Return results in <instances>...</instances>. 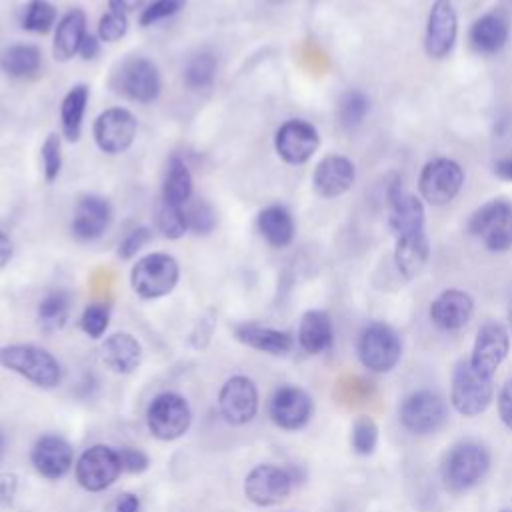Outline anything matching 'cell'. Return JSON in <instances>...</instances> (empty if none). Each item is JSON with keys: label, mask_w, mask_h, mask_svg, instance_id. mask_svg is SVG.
Wrapping results in <instances>:
<instances>
[{"label": "cell", "mask_w": 512, "mask_h": 512, "mask_svg": "<svg viewBox=\"0 0 512 512\" xmlns=\"http://www.w3.org/2000/svg\"><path fill=\"white\" fill-rule=\"evenodd\" d=\"M110 216L112 212H110L108 200L96 194H88L76 204V210L72 216V234L86 242L96 240L106 232L110 224Z\"/></svg>", "instance_id": "obj_23"}, {"label": "cell", "mask_w": 512, "mask_h": 512, "mask_svg": "<svg viewBox=\"0 0 512 512\" xmlns=\"http://www.w3.org/2000/svg\"><path fill=\"white\" fill-rule=\"evenodd\" d=\"M138 130V120L128 108H108L98 114L92 126L96 146L106 154H122L126 152Z\"/></svg>", "instance_id": "obj_12"}, {"label": "cell", "mask_w": 512, "mask_h": 512, "mask_svg": "<svg viewBox=\"0 0 512 512\" xmlns=\"http://www.w3.org/2000/svg\"><path fill=\"white\" fill-rule=\"evenodd\" d=\"M16 490V478L12 474H0V498L10 500Z\"/></svg>", "instance_id": "obj_52"}, {"label": "cell", "mask_w": 512, "mask_h": 512, "mask_svg": "<svg viewBox=\"0 0 512 512\" xmlns=\"http://www.w3.org/2000/svg\"><path fill=\"white\" fill-rule=\"evenodd\" d=\"M356 352L364 368L376 374H386L400 362L402 342L392 326L372 322L360 332Z\"/></svg>", "instance_id": "obj_6"}, {"label": "cell", "mask_w": 512, "mask_h": 512, "mask_svg": "<svg viewBox=\"0 0 512 512\" xmlns=\"http://www.w3.org/2000/svg\"><path fill=\"white\" fill-rule=\"evenodd\" d=\"M350 442L356 454L360 456L372 454L378 444V424L370 416H358L352 424Z\"/></svg>", "instance_id": "obj_39"}, {"label": "cell", "mask_w": 512, "mask_h": 512, "mask_svg": "<svg viewBox=\"0 0 512 512\" xmlns=\"http://www.w3.org/2000/svg\"><path fill=\"white\" fill-rule=\"evenodd\" d=\"M0 366L20 374L38 388H54L62 380L56 356L34 344H6L0 348Z\"/></svg>", "instance_id": "obj_1"}, {"label": "cell", "mask_w": 512, "mask_h": 512, "mask_svg": "<svg viewBox=\"0 0 512 512\" xmlns=\"http://www.w3.org/2000/svg\"><path fill=\"white\" fill-rule=\"evenodd\" d=\"M100 360L114 374H130L140 366L142 346L136 336L128 332H116L102 342Z\"/></svg>", "instance_id": "obj_24"}, {"label": "cell", "mask_w": 512, "mask_h": 512, "mask_svg": "<svg viewBox=\"0 0 512 512\" xmlns=\"http://www.w3.org/2000/svg\"><path fill=\"white\" fill-rule=\"evenodd\" d=\"M356 180V168L352 160L340 154L324 156L312 174V186L322 198H338L346 194Z\"/></svg>", "instance_id": "obj_20"}, {"label": "cell", "mask_w": 512, "mask_h": 512, "mask_svg": "<svg viewBox=\"0 0 512 512\" xmlns=\"http://www.w3.org/2000/svg\"><path fill=\"white\" fill-rule=\"evenodd\" d=\"M510 34L508 20L498 14L490 12L480 16L470 28V44L478 54H496L504 48Z\"/></svg>", "instance_id": "obj_27"}, {"label": "cell", "mask_w": 512, "mask_h": 512, "mask_svg": "<svg viewBox=\"0 0 512 512\" xmlns=\"http://www.w3.org/2000/svg\"><path fill=\"white\" fill-rule=\"evenodd\" d=\"M508 320H510V326H512V304H510V310H508Z\"/></svg>", "instance_id": "obj_55"}, {"label": "cell", "mask_w": 512, "mask_h": 512, "mask_svg": "<svg viewBox=\"0 0 512 512\" xmlns=\"http://www.w3.org/2000/svg\"><path fill=\"white\" fill-rule=\"evenodd\" d=\"M468 232L476 236L490 252L512 248V204L494 198L482 204L468 220Z\"/></svg>", "instance_id": "obj_5"}, {"label": "cell", "mask_w": 512, "mask_h": 512, "mask_svg": "<svg viewBox=\"0 0 512 512\" xmlns=\"http://www.w3.org/2000/svg\"><path fill=\"white\" fill-rule=\"evenodd\" d=\"M70 306H72V298L70 292L66 290H52L48 292L40 304H38V318L40 322L50 328V330H58L66 324L68 316H70Z\"/></svg>", "instance_id": "obj_34"}, {"label": "cell", "mask_w": 512, "mask_h": 512, "mask_svg": "<svg viewBox=\"0 0 512 512\" xmlns=\"http://www.w3.org/2000/svg\"><path fill=\"white\" fill-rule=\"evenodd\" d=\"M12 254H14L12 240L4 232H0V270L12 260Z\"/></svg>", "instance_id": "obj_51"}, {"label": "cell", "mask_w": 512, "mask_h": 512, "mask_svg": "<svg viewBox=\"0 0 512 512\" xmlns=\"http://www.w3.org/2000/svg\"><path fill=\"white\" fill-rule=\"evenodd\" d=\"M192 190H194V180L192 174L186 166V162L178 156H174L168 164L164 182H162V198L164 202L172 206L184 208L192 200Z\"/></svg>", "instance_id": "obj_31"}, {"label": "cell", "mask_w": 512, "mask_h": 512, "mask_svg": "<svg viewBox=\"0 0 512 512\" xmlns=\"http://www.w3.org/2000/svg\"><path fill=\"white\" fill-rule=\"evenodd\" d=\"M56 20V8L48 0H30L22 12V28L46 34Z\"/></svg>", "instance_id": "obj_37"}, {"label": "cell", "mask_w": 512, "mask_h": 512, "mask_svg": "<svg viewBox=\"0 0 512 512\" xmlns=\"http://www.w3.org/2000/svg\"><path fill=\"white\" fill-rule=\"evenodd\" d=\"M368 112V98L360 90H348L338 102V122L344 128H356Z\"/></svg>", "instance_id": "obj_38"}, {"label": "cell", "mask_w": 512, "mask_h": 512, "mask_svg": "<svg viewBox=\"0 0 512 512\" xmlns=\"http://www.w3.org/2000/svg\"><path fill=\"white\" fill-rule=\"evenodd\" d=\"M146 424L154 438L170 442L188 432L192 424V410L184 396L176 392H162L150 402Z\"/></svg>", "instance_id": "obj_8"}, {"label": "cell", "mask_w": 512, "mask_h": 512, "mask_svg": "<svg viewBox=\"0 0 512 512\" xmlns=\"http://www.w3.org/2000/svg\"><path fill=\"white\" fill-rule=\"evenodd\" d=\"M502 512H512V510H502Z\"/></svg>", "instance_id": "obj_56"}, {"label": "cell", "mask_w": 512, "mask_h": 512, "mask_svg": "<svg viewBox=\"0 0 512 512\" xmlns=\"http://www.w3.org/2000/svg\"><path fill=\"white\" fill-rule=\"evenodd\" d=\"M42 54L34 44H12L0 54V70L12 78H28L40 70Z\"/></svg>", "instance_id": "obj_32"}, {"label": "cell", "mask_w": 512, "mask_h": 512, "mask_svg": "<svg viewBox=\"0 0 512 512\" xmlns=\"http://www.w3.org/2000/svg\"><path fill=\"white\" fill-rule=\"evenodd\" d=\"M152 240V230L148 226H138L134 230H130L122 242L118 244V256L128 260L132 258L140 248H144L148 242Z\"/></svg>", "instance_id": "obj_45"}, {"label": "cell", "mask_w": 512, "mask_h": 512, "mask_svg": "<svg viewBox=\"0 0 512 512\" xmlns=\"http://www.w3.org/2000/svg\"><path fill=\"white\" fill-rule=\"evenodd\" d=\"M2 452H4V436L0 432V456H2Z\"/></svg>", "instance_id": "obj_54"}, {"label": "cell", "mask_w": 512, "mask_h": 512, "mask_svg": "<svg viewBox=\"0 0 512 512\" xmlns=\"http://www.w3.org/2000/svg\"><path fill=\"white\" fill-rule=\"evenodd\" d=\"M390 230L394 236L424 232V204L418 196L404 192L398 186L390 188Z\"/></svg>", "instance_id": "obj_22"}, {"label": "cell", "mask_w": 512, "mask_h": 512, "mask_svg": "<svg viewBox=\"0 0 512 512\" xmlns=\"http://www.w3.org/2000/svg\"><path fill=\"white\" fill-rule=\"evenodd\" d=\"M498 416L500 420L504 422L506 428L512 430V378L500 388V394H498Z\"/></svg>", "instance_id": "obj_47"}, {"label": "cell", "mask_w": 512, "mask_h": 512, "mask_svg": "<svg viewBox=\"0 0 512 512\" xmlns=\"http://www.w3.org/2000/svg\"><path fill=\"white\" fill-rule=\"evenodd\" d=\"M112 86L118 94L134 102H152L162 90L158 66L144 56L126 58L112 76Z\"/></svg>", "instance_id": "obj_9"}, {"label": "cell", "mask_w": 512, "mask_h": 512, "mask_svg": "<svg viewBox=\"0 0 512 512\" xmlns=\"http://www.w3.org/2000/svg\"><path fill=\"white\" fill-rule=\"evenodd\" d=\"M86 14L80 8L68 10L56 26L54 42H52V56L58 62H68L72 56L78 54V48L86 36Z\"/></svg>", "instance_id": "obj_26"}, {"label": "cell", "mask_w": 512, "mask_h": 512, "mask_svg": "<svg viewBox=\"0 0 512 512\" xmlns=\"http://www.w3.org/2000/svg\"><path fill=\"white\" fill-rule=\"evenodd\" d=\"M474 314V300L468 292L448 288L440 292L430 304V320L442 330L464 328Z\"/></svg>", "instance_id": "obj_21"}, {"label": "cell", "mask_w": 512, "mask_h": 512, "mask_svg": "<svg viewBox=\"0 0 512 512\" xmlns=\"http://www.w3.org/2000/svg\"><path fill=\"white\" fill-rule=\"evenodd\" d=\"M234 334L242 344H246L254 350H260V352H266V354H274V356L288 354L294 344V340L288 332L276 330L270 326H262L256 322L238 324L234 328Z\"/></svg>", "instance_id": "obj_25"}, {"label": "cell", "mask_w": 512, "mask_h": 512, "mask_svg": "<svg viewBox=\"0 0 512 512\" xmlns=\"http://www.w3.org/2000/svg\"><path fill=\"white\" fill-rule=\"evenodd\" d=\"M464 186V170L452 158H432L424 164L418 188L426 202L434 206H444L452 202Z\"/></svg>", "instance_id": "obj_10"}, {"label": "cell", "mask_w": 512, "mask_h": 512, "mask_svg": "<svg viewBox=\"0 0 512 512\" xmlns=\"http://www.w3.org/2000/svg\"><path fill=\"white\" fill-rule=\"evenodd\" d=\"M74 472L84 490L102 492L112 486L122 472L118 450L104 444H94L80 454Z\"/></svg>", "instance_id": "obj_11"}, {"label": "cell", "mask_w": 512, "mask_h": 512, "mask_svg": "<svg viewBox=\"0 0 512 512\" xmlns=\"http://www.w3.org/2000/svg\"><path fill=\"white\" fill-rule=\"evenodd\" d=\"M128 30V16L108 10L98 20V38L102 42H116L120 40Z\"/></svg>", "instance_id": "obj_44"}, {"label": "cell", "mask_w": 512, "mask_h": 512, "mask_svg": "<svg viewBox=\"0 0 512 512\" xmlns=\"http://www.w3.org/2000/svg\"><path fill=\"white\" fill-rule=\"evenodd\" d=\"M218 408L224 420L234 426H242L250 422L258 412L256 384L242 374L228 378L220 388Z\"/></svg>", "instance_id": "obj_15"}, {"label": "cell", "mask_w": 512, "mask_h": 512, "mask_svg": "<svg viewBox=\"0 0 512 512\" xmlns=\"http://www.w3.org/2000/svg\"><path fill=\"white\" fill-rule=\"evenodd\" d=\"M456 36H458V16L452 0H434L426 20V34H424L426 54L434 60L446 58L456 44Z\"/></svg>", "instance_id": "obj_16"}, {"label": "cell", "mask_w": 512, "mask_h": 512, "mask_svg": "<svg viewBox=\"0 0 512 512\" xmlns=\"http://www.w3.org/2000/svg\"><path fill=\"white\" fill-rule=\"evenodd\" d=\"M118 456H120V464H122V470H126V472H144L146 468H148V464H150V460H148V456L142 452V450H138V448H132V446H122L120 450H118Z\"/></svg>", "instance_id": "obj_46"}, {"label": "cell", "mask_w": 512, "mask_h": 512, "mask_svg": "<svg viewBox=\"0 0 512 512\" xmlns=\"http://www.w3.org/2000/svg\"><path fill=\"white\" fill-rule=\"evenodd\" d=\"M178 278V260L166 252L146 254L130 270V286L144 300H154L170 294L176 288Z\"/></svg>", "instance_id": "obj_3"}, {"label": "cell", "mask_w": 512, "mask_h": 512, "mask_svg": "<svg viewBox=\"0 0 512 512\" xmlns=\"http://www.w3.org/2000/svg\"><path fill=\"white\" fill-rule=\"evenodd\" d=\"M188 0H152L150 4H146L140 12V24L142 26H150L156 24L158 20L170 18L176 12H180L186 6Z\"/></svg>", "instance_id": "obj_43"}, {"label": "cell", "mask_w": 512, "mask_h": 512, "mask_svg": "<svg viewBox=\"0 0 512 512\" xmlns=\"http://www.w3.org/2000/svg\"><path fill=\"white\" fill-rule=\"evenodd\" d=\"M90 90L86 84L72 86L62 104H60V120H62V132L70 142H76L82 132V118L86 112Z\"/></svg>", "instance_id": "obj_33"}, {"label": "cell", "mask_w": 512, "mask_h": 512, "mask_svg": "<svg viewBox=\"0 0 512 512\" xmlns=\"http://www.w3.org/2000/svg\"><path fill=\"white\" fill-rule=\"evenodd\" d=\"M494 174L506 182H512V158H502L494 164Z\"/></svg>", "instance_id": "obj_53"}, {"label": "cell", "mask_w": 512, "mask_h": 512, "mask_svg": "<svg viewBox=\"0 0 512 512\" xmlns=\"http://www.w3.org/2000/svg\"><path fill=\"white\" fill-rule=\"evenodd\" d=\"M508 350H510L508 330L500 322H486L476 332L468 362L476 372L492 378L494 372L500 368V364L506 360Z\"/></svg>", "instance_id": "obj_17"}, {"label": "cell", "mask_w": 512, "mask_h": 512, "mask_svg": "<svg viewBox=\"0 0 512 512\" xmlns=\"http://www.w3.org/2000/svg\"><path fill=\"white\" fill-rule=\"evenodd\" d=\"M314 412L312 398L298 386H280L270 400V418L282 430L304 428Z\"/></svg>", "instance_id": "obj_18"}, {"label": "cell", "mask_w": 512, "mask_h": 512, "mask_svg": "<svg viewBox=\"0 0 512 512\" xmlns=\"http://www.w3.org/2000/svg\"><path fill=\"white\" fill-rule=\"evenodd\" d=\"M188 230H194L196 234H208L216 226V212L206 200H194L184 206Z\"/></svg>", "instance_id": "obj_40"}, {"label": "cell", "mask_w": 512, "mask_h": 512, "mask_svg": "<svg viewBox=\"0 0 512 512\" xmlns=\"http://www.w3.org/2000/svg\"><path fill=\"white\" fill-rule=\"evenodd\" d=\"M140 510V500L134 494H124L120 496V500L116 502V510L114 512H138Z\"/></svg>", "instance_id": "obj_50"}, {"label": "cell", "mask_w": 512, "mask_h": 512, "mask_svg": "<svg viewBox=\"0 0 512 512\" xmlns=\"http://www.w3.org/2000/svg\"><path fill=\"white\" fill-rule=\"evenodd\" d=\"M216 58L208 52H202V54H196L194 58L188 60L186 68H184V84L190 88V90H202V88H208L214 78H216Z\"/></svg>", "instance_id": "obj_35"}, {"label": "cell", "mask_w": 512, "mask_h": 512, "mask_svg": "<svg viewBox=\"0 0 512 512\" xmlns=\"http://www.w3.org/2000/svg\"><path fill=\"white\" fill-rule=\"evenodd\" d=\"M98 52H100V38L92 36V34H86L82 44H80V48H78V54L84 60H92V58H96Z\"/></svg>", "instance_id": "obj_48"}, {"label": "cell", "mask_w": 512, "mask_h": 512, "mask_svg": "<svg viewBox=\"0 0 512 512\" xmlns=\"http://www.w3.org/2000/svg\"><path fill=\"white\" fill-rule=\"evenodd\" d=\"M32 466L34 470L48 478V480H58L62 478L70 468L74 460V450L68 440H64L58 434H44L36 440L32 448Z\"/></svg>", "instance_id": "obj_19"}, {"label": "cell", "mask_w": 512, "mask_h": 512, "mask_svg": "<svg viewBox=\"0 0 512 512\" xmlns=\"http://www.w3.org/2000/svg\"><path fill=\"white\" fill-rule=\"evenodd\" d=\"M490 468V452L478 442H458L442 458L440 476L448 490L464 492L476 486Z\"/></svg>", "instance_id": "obj_2"}, {"label": "cell", "mask_w": 512, "mask_h": 512, "mask_svg": "<svg viewBox=\"0 0 512 512\" xmlns=\"http://www.w3.org/2000/svg\"><path fill=\"white\" fill-rule=\"evenodd\" d=\"M154 222L158 232H162L166 238L170 240H178L186 234L188 230V222H186V214L184 208L180 206H172L164 200L158 202L156 212H154Z\"/></svg>", "instance_id": "obj_36"}, {"label": "cell", "mask_w": 512, "mask_h": 512, "mask_svg": "<svg viewBox=\"0 0 512 512\" xmlns=\"http://www.w3.org/2000/svg\"><path fill=\"white\" fill-rule=\"evenodd\" d=\"M494 400V384L490 376H484L472 368L466 360H460L452 372L450 402L462 416L474 418L482 414Z\"/></svg>", "instance_id": "obj_4"}, {"label": "cell", "mask_w": 512, "mask_h": 512, "mask_svg": "<svg viewBox=\"0 0 512 512\" xmlns=\"http://www.w3.org/2000/svg\"><path fill=\"white\" fill-rule=\"evenodd\" d=\"M290 490V472L274 464L254 466L244 480V494L256 506H276L288 498Z\"/></svg>", "instance_id": "obj_13"}, {"label": "cell", "mask_w": 512, "mask_h": 512, "mask_svg": "<svg viewBox=\"0 0 512 512\" xmlns=\"http://www.w3.org/2000/svg\"><path fill=\"white\" fill-rule=\"evenodd\" d=\"M146 6V0H108V8L114 10V12H120V14H130L138 8H144Z\"/></svg>", "instance_id": "obj_49"}, {"label": "cell", "mask_w": 512, "mask_h": 512, "mask_svg": "<svg viewBox=\"0 0 512 512\" xmlns=\"http://www.w3.org/2000/svg\"><path fill=\"white\" fill-rule=\"evenodd\" d=\"M108 322H110V306L102 302L88 304L80 318V326L90 338H102L108 328Z\"/></svg>", "instance_id": "obj_42"}, {"label": "cell", "mask_w": 512, "mask_h": 512, "mask_svg": "<svg viewBox=\"0 0 512 512\" xmlns=\"http://www.w3.org/2000/svg\"><path fill=\"white\" fill-rule=\"evenodd\" d=\"M398 416L408 432L416 436H428L444 426L448 418V408L438 392L422 388L402 400Z\"/></svg>", "instance_id": "obj_7"}, {"label": "cell", "mask_w": 512, "mask_h": 512, "mask_svg": "<svg viewBox=\"0 0 512 512\" xmlns=\"http://www.w3.org/2000/svg\"><path fill=\"white\" fill-rule=\"evenodd\" d=\"M430 256V244L424 232H416V234H406V236H398L396 238V248H394V262L398 272L406 278L412 280L416 278Z\"/></svg>", "instance_id": "obj_28"}, {"label": "cell", "mask_w": 512, "mask_h": 512, "mask_svg": "<svg viewBox=\"0 0 512 512\" xmlns=\"http://www.w3.org/2000/svg\"><path fill=\"white\" fill-rule=\"evenodd\" d=\"M40 158H42L44 178L48 182H54L58 178L60 166H62V142H60V136L56 132H50L46 136V140L42 142Z\"/></svg>", "instance_id": "obj_41"}, {"label": "cell", "mask_w": 512, "mask_h": 512, "mask_svg": "<svg viewBox=\"0 0 512 512\" xmlns=\"http://www.w3.org/2000/svg\"><path fill=\"white\" fill-rule=\"evenodd\" d=\"M320 146L318 130L300 118L286 120L280 124L274 136V148L278 156L288 164H304L308 162Z\"/></svg>", "instance_id": "obj_14"}, {"label": "cell", "mask_w": 512, "mask_h": 512, "mask_svg": "<svg viewBox=\"0 0 512 512\" xmlns=\"http://www.w3.org/2000/svg\"><path fill=\"white\" fill-rule=\"evenodd\" d=\"M334 328L332 320L324 310L304 312L298 326V344L308 354H322L332 346Z\"/></svg>", "instance_id": "obj_29"}, {"label": "cell", "mask_w": 512, "mask_h": 512, "mask_svg": "<svg viewBox=\"0 0 512 512\" xmlns=\"http://www.w3.org/2000/svg\"><path fill=\"white\" fill-rule=\"evenodd\" d=\"M256 224H258L262 238L274 248H284L294 238L292 214L280 204H272V206H266L264 210H260Z\"/></svg>", "instance_id": "obj_30"}]
</instances>
